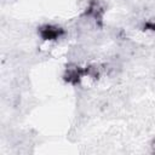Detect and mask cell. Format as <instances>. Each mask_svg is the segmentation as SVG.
<instances>
[{
    "label": "cell",
    "instance_id": "1",
    "mask_svg": "<svg viewBox=\"0 0 155 155\" xmlns=\"http://www.w3.org/2000/svg\"><path fill=\"white\" fill-rule=\"evenodd\" d=\"M105 12H107V7L102 0H87L81 18L84 21L93 23L97 28H102L104 23Z\"/></svg>",
    "mask_w": 155,
    "mask_h": 155
},
{
    "label": "cell",
    "instance_id": "2",
    "mask_svg": "<svg viewBox=\"0 0 155 155\" xmlns=\"http://www.w3.org/2000/svg\"><path fill=\"white\" fill-rule=\"evenodd\" d=\"M38 36L46 42H56L61 39H63L67 34V30L58 24L53 23H44L38 27L36 29Z\"/></svg>",
    "mask_w": 155,
    "mask_h": 155
},
{
    "label": "cell",
    "instance_id": "3",
    "mask_svg": "<svg viewBox=\"0 0 155 155\" xmlns=\"http://www.w3.org/2000/svg\"><path fill=\"white\" fill-rule=\"evenodd\" d=\"M62 78L65 84H69L71 86H79L82 79L86 78L85 67H81L76 62H70L65 65Z\"/></svg>",
    "mask_w": 155,
    "mask_h": 155
},
{
    "label": "cell",
    "instance_id": "4",
    "mask_svg": "<svg viewBox=\"0 0 155 155\" xmlns=\"http://www.w3.org/2000/svg\"><path fill=\"white\" fill-rule=\"evenodd\" d=\"M140 29L143 31H149L155 34V19H145L140 24Z\"/></svg>",
    "mask_w": 155,
    "mask_h": 155
},
{
    "label": "cell",
    "instance_id": "5",
    "mask_svg": "<svg viewBox=\"0 0 155 155\" xmlns=\"http://www.w3.org/2000/svg\"><path fill=\"white\" fill-rule=\"evenodd\" d=\"M150 147H151V151L155 153V139L151 142V145H150Z\"/></svg>",
    "mask_w": 155,
    "mask_h": 155
}]
</instances>
